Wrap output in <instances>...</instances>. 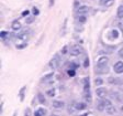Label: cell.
<instances>
[{"mask_svg":"<svg viewBox=\"0 0 123 116\" xmlns=\"http://www.w3.org/2000/svg\"><path fill=\"white\" fill-rule=\"evenodd\" d=\"M68 50H69L68 46L65 45V46H63V48H62V50H60V53H62L63 55H65V54H67V53H69Z\"/></svg>","mask_w":123,"mask_h":116,"instance_id":"obj_26","label":"cell"},{"mask_svg":"<svg viewBox=\"0 0 123 116\" xmlns=\"http://www.w3.org/2000/svg\"><path fill=\"white\" fill-rule=\"evenodd\" d=\"M110 96H111L112 99H117V101H120V99H119V97H120V94H119L118 92H111V93H110Z\"/></svg>","mask_w":123,"mask_h":116,"instance_id":"obj_22","label":"cell"},{"mask_svg":"<svg viewBox=\"0 0 123 116\" xmlns=\"http://www.w3.org/2000/svg\"><path fill=\"white\" fill-rule=\"evenodd\" d=\"M109 83H111V84H119L121 83L120 78H117V77H109Z\"/></svg>","mask_w":123,"mask_h":116,"instance_id":"obj_21","label":"cell"},{"mask_svg":"<svg viewBox=\"0 0 123 116\" xmlns=\"http://www.w3.org/2000/svg\"><path fill=\"white\" fill-rule=\"evenodd\" d=\"M52 106L56 110H60V108L65 107V103L63 101H53L52 102Z\"/></svg>","mask_w":123,"mask_h":116,"instance_id":"obj_9","label":"cell"},{"mask_svg":"<svg viewBox=\"0 0 123 116\" xmlns=\"http://www.w3.org/2000/svg\"><path fill=\"white\" fill-rule=\"evenodd\" d=\"M52 116H58V115H55V114H53V115H52Z\"/></svg>","mask_w":123,"mask_h":116,"instance_id":"obj_46","label":"cell"},{"mask_svg":"<svg viewBox=\"0 0 123 116\" xmlns=\"http://www.w3.org/2000/svg\"><path fill=\"white\" fill-rule=\"evenodd\" d=\"M96 94H97V96L99 99H103L107 95H108V91H107L106 87L99 86V87H97V90H96Z\"/></svg>","mask_w":123,"mask_h":116,"instance_id":"obj_3","label":"cell"},{"mask_svg":"<svg viewBox=\"0 0 123 116\" xmlns=\"http://www.w3.org/2000/svg\"><path fill=\"white\" fill-rule=\"evenodd\" d=\"M12 116H17V112H15V113H13V115Z\"/></svg>","mask_w":123,"mask_h":116,"instance_id":"obj_43","label":"cell"},{"mask_svg":"<svg viewBox=\"0 0 123 116\" xmlns=\"http://www.w3.org/2000/svg\"><path fill=\"white\" fill-rule=\"evenodd\" d=\"M26 46H28V43H26V42H23V43L17 44V45H15V48H17L18 50H22V49H25Z\"/></svg>","mask_w":123,"mask_h":116,"instance_id":"obj_25","label":"cell"},{"mask_svg":"<svg viewBox=\"0 0 123 116\" xmlns=\"http://www.w3.org/2000/svg\"><path fill=\"white\" fill-rule=\"evenodd\" d=\"M94 84H96V86H101V85L103 84V80L101 77H96V80H94Z\"/></svg>","mask_w":123,"mask_h":116,"instance_id":"obj_23","label":"cell"},{"mask_svg":"<svg viewBox=\"0 0 123 116\" xmlns=\"http://www.w3.org/2000/svg\"><path fill=\"white\" fill-rule=\"evenodd\" d=\"M8 35H9V32H7V31H1L0 32V38L1 39H6Z\"/></svg>","mask_w":123,"mask_h":116,"instance_id":"obj_30","label":"cell"},{"mask_svg":"<svg viewBox=\"0 0 123 116\" xmlns=\"http://www.w3.org/2000/svg\"><path fill=\"white\" fill-rule=\"evenodd\" d=\"M67 74H68L70 77H74V76L76 75V71H75V69H69L68 71H67Z\"/></svg>","mask_w":123,"mask_h":116,"instance_id":"obj_27","label":"cell"},{"mask_svg":"<svg viewBox=\"0 0 123 116\" xmlns=\"http://www.w3.org/2000/svg\"><path fill=\"white\" fill-rule=\"evenodd\" d=\"M106 1H107V0H100V5H104Z\"/></svg>","mask_w":123,"mask_h":116,"instance_id":"obj_42","label":"cell"},{"mask_svg":"<svg viewBox=\"0 0 123 116\" xmlns=\"http://www.w3.org/2000/svg\"><path fill=\"white\" fill-rule=\"evenodd\" d=\"M94 71H96V73L97 74H107V73L109 72V67L108 66H101V65H98V64H96V69H94Z\"/></svg>","mask_w":123,"mask_h":116,"instance_id":"obj_4","label":"cell"},{"mask_svg":"<svg viewBox=\"0 0 123 116\" xmlns=\"http://www.w3.org/2000/svg\"><path fill=\"white\" fill-rule=\"evenodd\" d=\"M113 70L117 74H123V62L119 61L113 65Z\"/></svg>","mask_w":123,"mask_h":116,"instance_id":"obj_5","label":"cell"},{"mask_svg":"<svg viewBox=\"0 0 123 116\" xmlns=\"http://www.w3.org/2000/svg\"><path fill=\"white\" fill-rule=\"evenodd\" d=\"M83 84H84V91L90 90V80H89V76L83 78Z\"/></svg>","mask_w":123,"mask_h":116,"instance_id":"obj_10","label":"cell"},{"mask_svg":"<svg viewBox=\"0 0 123 116\" xmlns=\"http://www.w3.org/2000/svg\"><path fill=\"white\" fill-rule=\"evenodd\" d=\"M88 114H83V115H80V116H87Z\"/></svg>","mask_w":123,"mask_h":116,"instance_id":"obj_45","label":"cell"},{"mask_svg":"<svg viewBox=\"0 0 123 116\" xmlns=\"http://www.w3.org/2000/svg\"><path fill=\"white\" fill-rule=\"evenodd\" d=\"M84 99H86V102H88V103H91V93H90V90L84 91Z\"/></svg>","mask_w":123,"mask_h":116,"instance_id":"obj_14","label":"cell"},{"mask_svg":"<svg viewBox=\"0 0 123 116\" xmlns=\"http://www.w3.org/2000/svg\"><path fill=\"white\" fill-rule=\"evenodd\" d=\"M114 3V0H107L106 2H104V5L103 6L106 7V8H109V7H111L112 5Z\"/></svg>","mask_w":123,"mask_h":116,"instance_id":"obj_28","label":"cell"},{"mask_svg":"<svg viewBox=\"0 0 123 116\" xmlns=\"http://www.w3.org/2000/svg\"><path fill=\"white\" fill-rule=\"evenodd\" d=\"M60 63H62V59H60V55L59 53H56V54L53 56V58L51 59V61H49V67H51L52 70H56L59 67Z\"/></svg>","mask_w":123,"mask_h":116,"instance_id":"obj_1","label":"cell"},{"mask_svg":"<svg viewBox=\"0 0 123 116\" xmlns=\"http://www.w3.org/2000/svg\"><path fill=\"white\" fill-rule=\"evenodd\" d=\"M32 12H33V15H34V16H39V15H40V11H39V9H37L36 7H33V8H32Z\"/></svg>","mask_w":123,"mask_h":116,"instance_id":"obj_33","label":"cell"},{"mask_svg":"<svg viewBox=\"0 0 123 116\" xmlns=\"http://www.w3.org/2000/svg\"><path fill=\"white\" fill-rule=\"evenodd\" d=\"M37 101H39L40 104H46V99L44 97V95L42 93H39V94H37Z\"/></svg>","mask_w":123,"mask_h":116,"instance_id":"obj_16","label":"cell"},{"mask_svg":"<svg viewBox=\"0 0 123 116\" xmlns=\"http://www.w3.org/2000/svg\"><path fill=\"white\" fill-rule=\"evenodd\" d=\"M75 30H76L77 32H83L84 31V27L81 26V24H79V26L75 27Z\"/></svg>","mask_w":123,"mask_h":116,"instance_id":"obj_34","label":"cell"},{"mask_svg":"<svg viewBox=\"0 0 123 116\" xmlns=\"http://www.w3.org/2000/svg\"><path fill=\"white\" fill-rule=\"evenodd\" d=\"M26 90V86H23L22 88L20 90V92H19V96H20V101L23 102L24 101V92H25Z\"/></svg>","mask_w":123,"mask_h":116,"instance_id":"obj_20","label":"cell"},{"mask_svg":"<svg viewBox=\"0 0 123 116\" xmlns=\"http://www.w3.org/2000/svg\"><path fill=\"white\" fill-rule=\"evenodd\" d=\"M54 3H55V0H49V8H52V7L54 6Z\"/></svg>","mask_w":123,"mask_h":116,"instance_id":"obj_40","label":"cell"},{"mask_svg":"<svg viewBox=\"0 0 123 116\" xmlns=\"http://www.w3.org/2000/svg\"><path fill=\"white\" fill-rule=\"evenodd\" d=\"M90 8L88 6H80L78 9H76V12L77 15H86L87 12H89Z\"/></svg>","mask_w":123,"mask_h":116,"instance_id":"obj_8","label":"cell"},{"mask_svg":"<svg viewBox=\"0 0 123 116\" xmlns=\"http://www.w3.org/2000/svg\"><path fill=\"white\" fill-rule=\"evenodd\" d=\"M35 21V16H28L25 18V24H31Z\"/></svg>","mask_w":123,"mask_h":116,"instance_id":"obj_18","label":"cell"},{"mask_svg":"<svg viewBox=\"0 0 123 116\" xmlns=\"http://www.w3.org/2000/svg\"><path fill=\"white\" fill-rule=\"evenodd\" d=\"M34 116H43V115H42V114H41L40 112H39V110H37L36 112H35V113H34Z\"/></svg>","mask_w":123,"mask_h":116,"instance_id":"obj_41","label":"cell"},{"mask_svg":"<svg viewBox=\"0 0 123 116\" xmlns=\"http://www.w3.org/2000/svg\"><path fill=\"white\" fill-rule=\"evenodd\" d=\"M106 113L108 114V115H113V114L117 113V108H115L113 105L108 106V107H106Z\"/></svg>","mask_w":123,"mask_h":116,"instance_id":"obj_13","label":"cell"},{"mask_svg":"<svg viewBox=\"0 0 123 116\" xmlns=\"http://www.w3.org/2000/svg\"><path fill=\"white\" fill-rule=\"evenodd\" d=\"M81 53H83V49L79 45H73L69 49V54L72 56H79Z\"/></svg>","mask_w":123,"mask_h":116,"instance_id":"obj_2","label":"cell"},{"mask_svg":"<svg viewBox=\"0 0 123 116\" xmlns=\"http://www.w3.org/2000/svg\"><path fill=\"white\" fill-rule=\"evenodd\" d=\"M76 20H77V22L79 23V24H84V23L87 22V17H86V15H78L77 17H76Z\"/></svg>","mask_w":123,"mask_h":116,"instance_id":"obj_12","label":"cell"},{"mask_svg":"<svg viewBox=\"0 0 123 116\" xmlns=\"http://www.w3.org/2000/svg\"><path fill=\"white\" fill-rule=\"evenodd\" d=\"M54 76V72H51L49 73V74H45V75L43 76V77L41 78V82H46V81H49V80H51L52 77Z\"/></svg>","mask_w":123,"mask_h":116,"instance_id":"obj_17","label":"cell"},{"mask_svg":"<svg viewBox=\"0 0 123 116\" xmlns=\"http://www.w3.org/2000/svg\"><path fill=\"white\" fill-rule=\"evenodd\" d=\"M119 56H120L121 59H123V48L119 50Z\"/></svg>","mask_w":123,"mask_h":116,"instance_id":"obj_39","label":"cell"},{"mask_svg":"<svg viewBox=\"0 0 123 116\" xmlns=\"http://www.w3.org/2000/svg\"><path fill=\"white\" fill-rule=\"evenodd\" d=\"M111 34H112V38L117 39L118 37H119V32H118V30H112V31H111Z\"/></svg>","mask_w":123,"mask_h":116,"instance_id":"obj_32","label":"cell"},{"mask_svg":"<svg viewBox=\"0 0 123 116\" xmlns=\"http://www.w3.org/2000/svg\"><path fill=\"white\" fill-rule=\"evenodd\" d=\"M39 112H40V113L42 114V115H43V116L47 114V110H44V108H42V107H41V108H39Z\"/></svg>","mask_w":123,"mask_h":116,"instance_id":"obj_37","label":"cell"},{"mask_svg":"<svg viewBox=\"0 0 123 116\" xmlns=\"http://www.w3.org/2000/svg\"><path fill=\"white\" fill-rule=\"evenodd\" d=\"M79 7H80V2L78 1V0H75V1H74V8L75 9H78Z\"/></svg>","mask_w":123,"mask_h":116,"instance_id":"obj_36","label":"cell"},{"mask_svg":"<svg viewBox=\"0 0 123 116\" xmlns=\"http://www.w3.org/2000/svg\"><path fill=\"white\" fill-rule=\"evenodd\" d=\"M121 112H122V113H123V105H122V106H121Z\"/></svg>","mask_w":123,"mask_h":116,"instance_id":"obj_44","label":"cell"},{"mask_svg":"<svg viewBox=\"0 0 123 116\" xmlns=\"http://www.w3.org/2000/svg\"><path fill=\"white\" fill-rule=\"evenodd\" d=\"M46 94H47L49 97H54L55 94H56V91H55V88H51V90H49L46 92Z\"/></svg>","mask_w":123,"mask_h":116,"instance_id":"obj_24","label":"cell"},{"mask_svg":"<svg viewBox=\"0 0 123 116\" xmlns=\"http://www.w3.org/2000/svg\"><path fill=\"white\" fill-rule=\"evenodd\" d=\"M75 107L77 110H85L87 108V104L83 102H77V103H75Z\"/></svg>","mask_w":123,"mask_h":116,"instance_id":"obj_11","label":"cell"},{"mask_svg":"<svg viewBox=\"0 0 123 116\" xmlns=\"http://www.w3.org/2000/svg\"><path fill=\"white\" fill-rule=\"evenodd\" d=\"M117 16L119 19H123V5H120V6L118 7Z\"/></svg>","mask_w":123,"mask_h":116,"instance_id":"obj_15","label":"cell"},{"mask_svg":"<svg viewBox=\"0 0 123 116\" xmlns=\"http://www.w3.org/2000/svg\"><path fill=\"white\" fill-rule=\"evenodd\" d=\"M29 13H30L29 10H24V11L22 12V17H28V16H29Z\"/></svg>","mask_w":123,"mask_h":116,"instance_id":"obj_38","label":"cell"},{"mask_svg":"<svg viewBox=\"0 0 123 116\" xmlns=\"http://www.w3.org/2000/svg\"><path fill=\"white\" fill-rule=\"evenodd\" d=\"M11 29L13 30V31H19V30L22 29V24H21V22H20L19 20L12 21V23H11Z\"/></svg>","mask_w":123,"mask_h":116,"instance_id":"obj_7","label":"cell"},{"mask_svg":"<svg viewBox=\"0 0 123 116\" xmlns=\"http://www.w3.org/2000/svg\"><path fill=\"white\" fill-rule=\"evenodd\" d=\"M31 108H26L25 110H24V116H31Z\"/></svg>","mask_w":123,"mask_h":116,"instance_id":"obj_35","label":"cell"},{"mask_svg":"<svg viewBox=\"0 0 123 116\" xmlns=\"http://www.w3.org/2000/svg\"><path fill=\"white\" fill-rule=\"evenodd\" d=\"M102 102H103V104L106 105V107H108V106H111V105H112L111 101H110V99H103Z\"/></svg>","mask_w":123,"mask_h":116,"instance_id":"obj_29","label":"cell"},{"mask_svg":"<svg viewBox=\"0 0 123 116\" xmlns=\"http://www.w3.org/2000/svg\"><path fill=\"white\" fill-rule=\"evenodd\" d=\"M96 107H97V110H99V112H103V110H106V105L103 104V102H102V101L99 102V103L97 104V106H96Z\"/></svg>","mask_w":123,"mask_h":116,"instance_id":"obj_19","label":"cell"},{"mask_svg":"<svg viewBox=\"0 0 123 116\" xmlns=\"http://www.w3.org/2000/svg\"><path fill=\"white\" fill-rule=\"evenodd\" d=\"M88 66H89V58H88V56H86V58H85V60H84V67H85V69H87Z\"/></svg>","mask_w":123,"mask_h":116,"instance_id":"obj_31","label":"cell"},{"mask_svg":"<svg viewBox=\"0 0 123 116\" xmlns=\"http://www.w3.org/2000/svg\"><path fill=\"white\" fill-rule=\"evenodd\" d=\"M108 63H109V58L106 56V55L100 56L97 61V64L98 65H101V66H108Z\"/></svg>","mask_w":123,"mask_h":116,"instance_id":"obj_6","label":"cell"}]
</instances>
